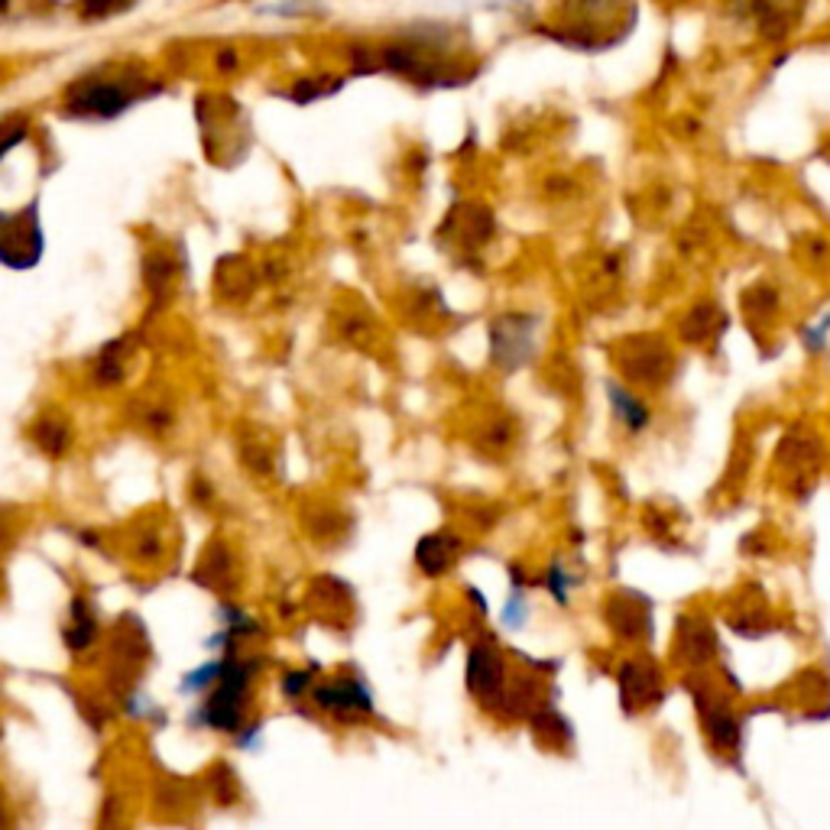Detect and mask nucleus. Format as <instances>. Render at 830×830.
Here are the masks:
<instances>
[{
    "label": "nucleus",
    "instance_id": "f257e3e1",
    "mask_svg": "<svg viewBox=\"0 0 830 830\" xmlns=\"http://www.w3.org/2000/svg\"><path fill=\"white\" fill-rule=\"evenodd\" d=\"M260 659H240L237 652L221 655V679L208 691V698L191 714V723L201 730H218L237 737L247 723V698L257 679Z\"/></svg>",
    "mask_w": 830,
    "mask_h": 830
},
{
    "label": "nucleus",
    "instance_id": "f03ea898",
    "mask_svg": "<svg viewBox=\"0 0 830 830\" xmlns=\"http://www.w3.org/2000/svg\"><path fill=\"white\" fill-rule=\"evenodd\" d=\"M312 701L322 714L340 720V723H357V720L377 714V701L367 679L360 672H344L338 679L322 681L312 691Z\"/></svg>",
    "mask_w": 830,
    "mask_h": 830
},
{
    "label": "nucleus",
    "instance_id": "7ed1b4c3",
    "mask_svg": "<svg viewBox=\"0 0 830 830\" xmlns=\"http://www.w3.org/2000/svg\"><path fill=\"white\" fill-rule=\"evenodd\" d=\"M503 688H506V662L500 645L491 640L474 642L467 652V691L481 704H493L503 698Z\"/></svg>",
    "mask_w": 830,
    "mask_h": 830
},
{
    "label": "nucleus",
    "instance_id": "20e7f679",
    "mask_svg": "<svg viewBox=\"0 0 830 830\" xmlns=\"http://www.w3.org/2000/svg\"><path fill=\"white\" fill-rule=\"evenodd\" d=\"M606 396H610L613 415L626 425V432L640 435V432L649 428V422H652V409L642 403L640 396H636L630 386H623V383L610 379V383H606Z\"/></svg>",
    "mask_w": 830,
    "mask_h": 830
},
{
    "label": "nucleus",
    "instance_id": "39448f33",
    "mask_svg": "<svg viewBox=\"0 0 830 830\" xmlns=\"http://www.w3.org/2000/svg\"><path fill=\"white\" fill-rule=\"evenodd\" d=\"M62 636H66V645H69L72 655L88 652L98 642V616H95V610H91V604L85 597H72V604H69V626H66Z\"/></svg>",
    "mask_w": 830,
    "mask_h": 830
},
{
    "label": "nucleus",
    "instance_id": "423d86ee",
    "mask_svg": "<svg viewBox=\"0 0 830 830\" xmlns=\"http://www.w3.org/2000/svg\"><path fill=\"white\" fill-rule=\"evenodd\" d=\"M454 555H457V538L435 532V535H428V538L418 542V549H415V565L422 567V574L438 577V574H445V571L452 567Z\"/></svg>",
    "mask_w": 830,
    "mask_h": 830
},
{
    "label": "nucleus",
    "instance_id": "0eeeda50",
    "mask_svg": "<svg viewBox=\"0 0 830 830\" xmlns=\"http://www.w3.org/2000/svg\"><path fill=\"white\" fill-rule=\"evenodd\" d=\"M127 105H130V98H127V91H123L120 85H98V88H91V91L78 101L81 111L105 113V117L120 113Z\"/></svg>",
    "mask_w": 830,
    "mask_h": 830
},
{
    "label": "nucleus",
    "instance_id": "6e6552de",
    "mask_svg": "<svg viewBox=\"0 0 830 830\" xmlns=\"http://www.w3.org/2000/svg\"><path fill=\"white\" fill-rule=\"evenodd\" d=\"M221 679V659H215V662H208V665H198V669H191L189 675L182 679V694H205V691H211L215 684Z\"/></svg>",
    "mask_w": 830,
    "mask_h": 830
},
{
    "label": "nucleus",
    "instance_id": "1a4fd4ad",
    "mask_svg": "<svg viewBox=\"0 0 830 830\" xmlns=\"http://www.w3.org/2000/svg\"><path fill=\"white\" fill-rule=\"evenodd\" d=\"M279 691L286 701H303L305 694L315 691V669H293L279 679Z\"/></svg>",
    "mask_w": 830,
    "mask_h": 830
},
{
    "label": "nucleus",
    "instance_id": "9d476101",
    "mask_svg": "<svg viewBox=\"0 0 830 830\" xmlns=\"http://www.w3.org/2000/svg\"><path fill=\"white\" fill-rule=\"evenodd\" d=\"M830 335V312L821 315V322H814V325H804L801 328V344H804V350H811V354H821L824 350V340Z\"/></svg>",
    "mask_w": 830,
    "mask_h": 830
},
{
    "label": "nucleus",
    "instance_id": "9b49d317",
    "mask_svg": "<svg viewBox=\"0 0 830 830\" xmlns=\"http://www.w3.org/2000/svg\"><path fill=\"white\" fill-rule=\"evenodd\" d=\"M98 830H123V808H120V798H108V801H105V811H101Z\"/></svg>",
    "mask_w": 830,
    "mask_h": 830
},
{
    "label": "nucleus",
    "instance_id": "f8f14e48",
    "mask_svg": "<svg viewBox=\"0 0 830 830\" xmlns=\"http://www.w3.org/2000/svg\"><path fill=\"white\" fill-rule=\"evenodd\" d=\"M523 620H526V597L523 594H513L510 601H506V610H503V623L506 626H523Z\"/></svg>",
    "mask_w": 830,
    "mask_h": 830
},
{
    "label": "nucleus",
    "instance_id": "ddd939ff",
    "mask_svg": "<svg viewBox=\"0 0 830 830\" xmlns=\"http://www.w3.org/2000/svg\"><path fill=\"white\" fill-rule=\"evenodd\" d=\"M549 591L555 594L559 604H567V574L559 565L549 571Z\"/></svg>",
    "mask_w": 830,
    "mask_h": 830
},
{
    "label": "nucleus",
    "instance_id": "4468645a",
    "mask_svg": "<svg viewBox=\"0 0 830 830\" xmlns=\"http://www.w3.org/2000/svg\"><path fill=\"white\" fill-rule=\"evenodd\" d=\"M113 0H88V10H95V17H105L108 10H111ZM120 3V0H117Z\"/></svg>",
    "mask_w": 830,
    "mask_h": 830
},
{
    "label": "nucleus",
    "instance_id": "2eb2a0df",
    "mask_svg": "<svg viewBox=\"0 0 830 830\" xmlns=\"http://www.w3.org/2000/svg\"><path fill=\"white\" fill-rule=\"evenodd\" d=\"M0 830H10V811H7V798L0 792Z\"/></svg>",
    "mask_w": 830,
    "mask_h": 830
}]
</instances>
